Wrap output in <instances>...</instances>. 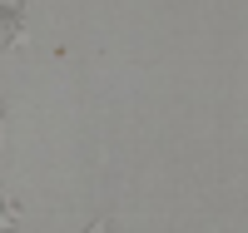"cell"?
<instances>
[{"label": "cell", "mask_w": 248, "mask_h": 233, "mask_svg": "<svg viewBox=\"0 0 248 233\" xmlns=\"http://www.w3.org/2000/svg\"><path fill=\"white\" fill-rule=\"evenodd\" d=\"M85 233H109V218H99L94 228H85Z\"/></svg>", "instance_id": "cell-2"}, {"label": "cell", "mask_w": 248, "mask_h": 233, "mask_svg": "<svg viewBox=\"0 0 248 233\" xmlns=\"http://www.w3.org/2000/svg\"><path fill=\"white\" fill-rule=\"evenodd\" d=\"M15 214H20V208L0 199V233H15Z\"/></svg>", "instance_id": "cell-1"}, {"label": "cell", "mask_w": 248, "mask_h": 233, "mask_svg": "<svg viewBox=\"0 0 248 233\" xmlns=\"http://www.w3.org/2000/svg\"><path fill=\"white\" fill-rule=\"evenodd\" d=\"M5 45H10V35H5V30H0V55H5Z\"/></svg>", "instance_id": "cell-3"}]
</instances>
